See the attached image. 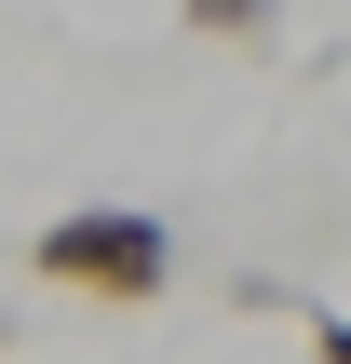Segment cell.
Returning <instances> with one entry per match:
<instances>
[{"mask_svg":"<svg viewBox=\"0 0 351 364\" xmlns=\"http://www.w3.org/2000/svg\"><path fill=\"white\" fill-rule=\"evenodd\" d=\"M27 270H41L54 297L149 311V297L176 284V230H162V216H135V203H81V216H54V230L27 243Z\"/></svg>","mask_w":351,"mask_h":364,"instance_id":"obj_1","label":"cell"},{"mask_svg":"<svg viewBox=\"0 0 351 364\" xmlns=\"http://www.w3.org/2000/svg\"><path fill=\"white\" fill-rule=\"evenodd\" d=\"M311 364H351V311H325V324H311Z\"/></svg>","mask_w":351,"mask_h":364,"instance_id":"obj_3","label":"cell"},{"mask_svg":"<svg viewBox=\"0 0 351 364\" xmlns=\"http://www.w3.org/2000/svg\"><path fill=\"white\" fill-rule=\"evenodd\" d=\"M176 14H189L203 41H271V27H284V0H176Z\"/></svg>","mask_w":351,"mask_h":364,"instance_id":"obj_2","label":"cell"}]
</instances>
